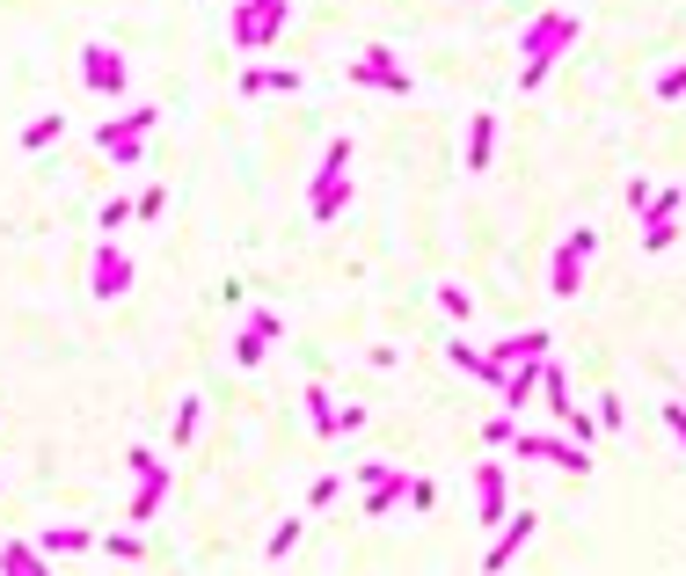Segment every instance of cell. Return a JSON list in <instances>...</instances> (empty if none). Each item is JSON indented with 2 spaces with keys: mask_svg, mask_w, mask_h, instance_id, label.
Listing matches in <instances>:
<instances>
[{
  "mask_svg": "<svg viewBox=\"0 0 686 576\" xmlns=\"http://www.w3.org/2000/svg\"><path fill=\"white\" fill-rule=\"evenodd\" d=\"M569 45H577V15H569V8L534 15V23L518 29V51H526V59H518V88H540V81H548V66H555Z\"/></svg>",
  "mask_w": 686,
  "mask_h": 576,
  "instance_id": "1",
  "label": "cell"
},
{
  "mask_svg": "<svg viewBox=\"0 0 686 576\" xmlns=\"http://www.w3.org/2000/svg\"><path fill=\"white\" fill-rule=\"evenodd\" d=\"M285 23H293V0H234V15H226L242 51H270L285 37Z\"/></svg>",
  "mask_w": 686,
  "mask_h": 576,
  "instance_id": "2",
  "label": "cell"
},
{
  "mask_svg": "<svg viewBox=\"0 0 686 576\" xmlns=\"http://www.w3.org/2000/svg\"><path fill=\"white\" fill-rule=\"evenodd\" d=\"M343 205H351V139H329L321 146V169H315V191H307V212L329 226Z\"/></svg>",
  "mask_w": 686,
  "mask_h": 576,
  "instance_id": "3",
  "label": "cell"
},
{
  "mask_svg": "<svg viewBox=\"0 0 686 576\" xmlns=\"http://www.w3.org/2000/svg\"><path fill=\"white\" fill-rule=\"evenodd\" d=\"M154 124H161V110H154V102H132V110H118V118L96 124V146L110 154V161H139Z\"/></svg>",
  "mask_w": 686,
  "mask_h": 576,
  "instance_id": "4",
  "label": "cell"
},
{
  "mask_svg": "<svg viewBox=\"0 0 686 576\" xmlns=\"http://www.w3.org/2000/svg\"><path fill=\"white\" fill-rule=\"evenodd\" d=\"M591 248H599V226H569V234L555 241V256H548V292H555V299H577V292H585Z\"/></svg>",
  "mask_w": 686,
  "mask_h": 576,
  "instance_id": "5",
  "label": "cell"
},
{
  "mask_svg": "<svg viewBox=\"0 0 686 576\" xmlns=\"http://www.w3.org/2000/svg\"><path fill=\"white\" fill-rule=\"evenodd\" d=\"M512 453H518V459H548V467H555V475H569V481H585V475H591V453H585V445H569V438L512 431Z\"/></svg>",
  "mask_w": 686,
  "mask_h": 576,
  "instance_id": "6",
  "label": "cell"
},
{
  "mask_svg": "<svg viewBox=\"0 0 686 576\" xmlns=\"http://www.w3.org/2000/svg\"><path fill=\"white\" fill-rule=\"evenodd\" d=\"M343 81H358V88H380V96H409V88H417L409 73L394 66V51H388V45H366L358 59H351V66H343Z\"/></svg>",
  "mask_w": 686,
  "mask_h": 576,
  "instance_id": "7",
  "label": "cell"
},
{
  "mask_svg": "<svg viewBox=\"0 0 686 576\" xmlns=\"http://www.w3.org/2000/svg\"><path fill=\"white\" fill-rule=\"evenodd\" d=\"M124 81H132V66H124V51H110V45H81V88L88 96H124Z\"/></svg>",
  "mask_w": 686,
  "mask_h": 576,
  "instance_id": "8",
  "label": "cell"
},
{
  "mask_svg": "<svg viewBox=\"0 0 686 576\" xmlns=\"http://www.w3.org/2000/svg\"><path fill=\"white\" fill-rule=\"evenodd\" d=\"M88 292H96V299H124V292H132V256H124L118 241H102V248H96V264H88Z\"/></svg>",
  "mask_w": 686,
  "mask_h": 576,
  "instance_id": "9",
  "label": "cell"
},
{
  "mask_svg": "<svg viewBox=\"0 0 686 576\" xmlns=\"http://www.w3.org/2000/svg\"><path fill=\"white\" fill-rule=\"evenodd\" d=\"M540 365H548V358H518L512 372H504V387H497V402H504V416H512V424L540 402Z\"/></svg>",
  "mask_w": 686,
  "mask_h": 576,
  "instance_id": "10",
  "label": "cell"
},
{
  "mask_svg": "<svg viewBox=\"0 0 686 576\" xmlns=\"http://www.w3.org/2000/svg\"><path fill=\"white\" fill-rule=\"evenodd\" d=\"M475 504H482V526H504V518H512V497H504V459H482V467H475Z\"/></svg>",
  "mask_w": 686,
  "mask_h": 576,
  "instance_id": "11",
  "label": "cell"
},
{
  "mask_svg": "<svg viewBox=\"0 0 686 576\" xmlns=\"http://www.w3.org/2000/svg\"><path fill=\"white\" fill-rule=\"evenodd\" d=\"M278 329H285V321H278L270 307H256V314H248V329L234 336V365H264V351L278 343Z\"/></svg>",
  "mask_w": 686,
  "mask_h": 576,
  "instance_id": "12",
  "label": "cell"
},
{
  "mask_svg": "<svg viewBox=\"0 0 686 576\" xmlns=\"http://www.w3.org/2000/svg\"><path fill=\"white\" fill-rule=\"evenodd\" d=\"M526 540H534V511H512V518H504V532H497V548L482 554V569L504 576V569H512V554L526 548Z\"/></svg>",
  "mask_w": 686,
  "mask_h": 576,
  "instance_id": "13",
  "label": "cell"
},
{
  "mask_svg": "<svg viewBox=\"0 0 686 576\" xmlns=\"http://www.w3.org/2000/svg\"><path fill=\"white\" fill-rule=\"evenodd\" d=\"M409 481H417V475H409L402 459H388V475H380V481H366V518H388V511L402 504V497H409Z\"/></svg>",
  "mask_w": 686,
  "mask_h": 576,
  "instance_id": "14",
  "label": "cell"
},
{
  "mask_svg": "<svg viewBox=\"0 0 686 576\" xmlns=\"http://www.w3.org/2000/svg\"><path fill=\"white\" fill-rule=\"evenodd\" d=\"M490 154H497V118L475 110L467 118V175H490Z\"/></svg>",
  "mask_w": 686,
  "mask_h": 576,
  "instance_id": "15",
  "label": "cell"
},
{
  "mask_svg": "<svg viewBox=\"0 0 686 576\" xmlns=\"http://www.w3.org/2000/svg\"><path fill=\"white\" fill-rule=\"evenodd\" d=\"M0 576H51V554L37 540H8L0 548Z\"/></svg>",
  "mask_w": 686,
  "mask_h": 576,
  "instance_id": "16",
  "label": "cell"
},
{
  "mask_svg": "<svg viewBox=\"0 0 686 576\" xmlns=\"http://www.w3.org/2000/svg\"><path fill=\"white\" fill-rule=\"evenodd\" d=\"M242 96H299V73L293 66H248Z\"/></svg>",
  "mask_w": 686,
  "mask_h": 576,
  "instance_id": "17",
  "label": "cell"
},
{
  "mask_svg": "<svg viewBox=\"0 0 686 576\" xmlns=\"http://www.w3.org/2000/svg\"><path fill=\"white\" fill-rule=\"evenodd\" d=\"M37 548H45V554H81V548H96V532H81V526H51V532H37Z\"/></svg>",
  "mask_w": 686,
  "mask_h": 576,
  "instance_id": "18",
  "label": "cell"
},
{
  "mask_svg": "<svg viewBox=\"0 0 686 576\" xmlns=\"http://www.w3.org/2000/svg\"><path fill=\"white\" fill-rule=\"evenodd\" d=\"M59 132H66V118H59V110H37V118L23 124V146H29V154H37V146H51V139H59Z\"/></svg>",
  "mask_w": 686,
  "mask_h": 576,
  "instance_id": "19",
  "label": "cell"
},
{
  "mask_svg": "<svg viewBox=\"0 0 686 576\" xmlns=\"http://www.w3.org/2000/svg\"><path fill=\"white\" fill-rule=\"evenodd\" d=\"M650 96H658V102H686V59H672V66L650 81Z\"/></svg>",
  "mask_w": 686,
  "mask_h": 576,
  "instance_id": "20",
  "label": "cell"
},
{
  "mask_svg": "<svg viewBox=\"0 0 686 576\" xmlns=\"http://www.w3.org/2000/svg\"><path fill=\"white\" fill-rule=\"evenodd\" d=\"M299 532H307V526H299V518H285V526H270V540H264V554H270V562H285V554H293V548H299Z\"/></svg>",
  "mask_w": 686,
  "mask_h": 576,
  "instance_id": "21",
  "label": "cell"
},
{
  "mask_svg": "<svg viewBox=\"0 0 686 576\" xmlns=\"http://www.w3.org/2000/svg\"><path fill=\"white\" fill-rule=\"evenodd\" d=\"M307 416H315V431H321V438H336V402H329L321 387H307Z\"/></svg>",
  "mask_w": 686,
  "mask_h": 576,
  "instance_id": "22",
  "label": "cell"
},
{
  "mask_svg": "<svg viewBox=\"0 0 686 576\" xmlns=\"http://www.w3.org/2000/svg\"><path fill=\"white\" fill-rule=\"evenodd\" d=\"M96 548H102V554H118V562H139V532H102Z\"/></svg>",
  "mask_w": 686,
  "mask_h": 576,
  "instance_id": "23",
  "label": "cell"
},
{
  "mask_svg": "<svg viewBox=\"0 0 686 576\" xmlns=\"http://www.w3.org/2000/svg\"><path fill=\"white\" fill-rule=\"evenodd\" d=\"M658 416H664V431L679 438V453H686V402H658Z\"/></svg>",
  "mask_w": 686,
  "mask_h": 576,
  "instance_id": "24",
  "label": "cell"
},
{
  "mask_svg": "<svg viewBox=\"0 0 686 576\" xmlns=\"http://www.w3.org/2000/svg\"><path fill=\"white\" fill-rule=\"evenodd\" d=\"M591 424H599V431H621V394H599V408H591Z\"/></svg>",
  "mask_w": 686,
  "mask_h": 576,
  "instance_id": "25",
  "label": "cell"
},
{
  "mask_svg": "<svg viewBox=\"0 0 686 576\" xmlns=\"http://www.w3.org/2000/svg\"><path fill=\"white\" fill-rule=\"evenodd\" d=\"M197 431V394H183V408H175V445H191Z\"/></svg>",
  "mask_w": 686,
  "mask_h": 576,
  "instance_id": "26",
  "label": "cell"
},
{
  "mask_svg": "<svg viewBox=\"0 0 686 576\" xmlns=\"http://www.w3.org/2000/svg\"><path fill=\"white\" fill-rule=\"evenodd\" d=\"M132 212H139V219H161V212H169V191H139V197H132Z\"/></svg>",
  "mask_w": 686,
  "mask_h": 576,
  "instance_id": "27",
  "label": "cell"
},
{
  "mask_svg": "<svg viewBox=\"0 0 686 576\" xmlns=\"http://www.w3.org/2000/svg\"><path fill=\"white\" fill-rule=\"evenodd\" d=\"M650 205H658V191H650V183L636 175V183H628V212H636V219H650Z\"/></svg>",
  "mask_w": 686,
  "mask_h": 576,
  "instance_id": "28",
  "label": "cell"
},
{
  "mask_svg": "<svg viewBox=\"0 0 686 576\" xmlns=\"http://www.w3.org/2000/svg\"><path fill=\"white\" fill-rule=\"evenodd\" d=\"M124 219H132V205H124V197H110V205H102V219H96V226H102V234H118Z\"/></svg>",
  "mask_w": 686,
  "mask_h": 576,
  "instance_id": "29",
  "label": "cell"
},
{
  "mask_svg": "<svg viewBox=\"0 0 686 576\" xmlns=\"http://www.w3.org/2000/svg\"><path fill=\"white\" fill-rule=\"evenodd\" d=\"M512 431H518L512 416H490V431H482V445H497V453H504V445H512Z\"/></svg>",
  "mask_w": 686,
  "mask_h": 576,
  "instance_id": "30",
  "label": "cell"
},
{
  "mask_svg": "<svg viewBox=\"0 0 686 576\" xmlns=\"http://www.w3.org/2000/svg\"><path fill=\"white\" fill-rule=\"evenodd\" d=\"M439 299H445V314H453V321H467V314H475V299H467V292H461V285H445V292H439Z\"/></svg>",
  "mask_w": 686,
  "mask_h": 576,
  "instance_id": "31",
  "label": "cell"
}]
</instances>
